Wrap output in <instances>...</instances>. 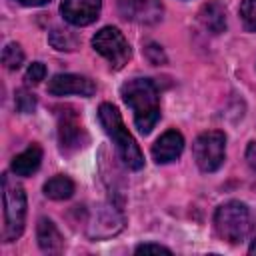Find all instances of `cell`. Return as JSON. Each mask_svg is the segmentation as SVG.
Here are the masks:
<instances>
[{
  "label": "cell",
  "instance_id": "cell-16",
  "mask_svg": "<svg viewBox=\"0 0 256 256\" xmlns=\"http://www.w3.org/2000/svg\"><path fill=\"white\" fill-rule=\"evenodd\" d=\"M44 194L50 200H68L74 194V182L64 174H56L44 184Z\"/></svg>",
  "mask_w": 256,
  "mask_h": 256
},
{
  "label": "cell",
  "instance_id": "cell-8",
  "mask_svg": "<svg viewBox=\"0 0 256 256\" xmlns=\"http://www.w3.org/2000/svg\"><path fill=\"white\" fill-rule=\"evenodd\" d=\"M58 142L64 154H72L86 144V132L76 112L62 110L58 114Z\"/></svg>",
  "mask_w": 256,
  "mask_h": 256
},
{
  "label": "cell",
  "instance_id": "cell-12",
  "mask_svg": "<svg viewBox=\"0 0 256 256\" xmlns=\"http://www.w3.org/2000/svg\"><path fill=\"white\" fill-rule=\"evenodd\" d=\"M184 150V138L180 132L176 130H168L164 132L152 146V158L158 164H168L174 162Z\"/></svg>",
  "mask_w": 256,
  "mask_h": 256
},
{
  "label": "cell",
  "instance_id": "cell-1",
  "mask_svg": "<svg viewBox=\"0 0 256 256\" xmlns=\"http://www.w3.org/2000/svg\"><path fill=\"white\" fill-rule=\"evenodd\" d=\"M122 100L134 112V124L142 134H150L160 118L158 90L148 78H132L120 88Z\"/></svg>",
  "mask_w": 256,
  "mask_h": 256
},
{
  "label": "cell",
  "instance_id": "cell-17",
  "mask_svg": "<svg viewBox=\"0 0 256 256\" xmlns=\"http://www.w3.org/2000/svg\"><path fill=\"white\" fill-rule=\"evenodd\" d=\"M48 42H50L56 50H66V52H70V50H74V48L78 46V38H76L70 30H60V28H54V30L50 32Z\"/></svg>",
  "mask_w": 256,
  "mask_h": 256
},
{
  "label": "cell",
  "instance_id": "cell-3",
  "mask_svg": "<svg viewBox=\"0 0 256 256\" xmlns=\"http://www.w3.org/2000/svg\"><path fill=\"white\" fill-rule=\"evenodd\" d=\"M2 202H4V242H14L20 238L26 222V192L10 176H2Z\"/></svg>",
  "mask_w": 256,
  "mask_h": 256
},
{
  "label": "cell",
  "instance_id": "cell-9",
  "mask_svg": "<svg viewBox=\"0 0 256 256\" xmlns=\"http://www.w3.org/2000/svg\"><path fill=\"white\" fill-rule=\"evenodd\" d=\"M122 18L136 24H156L162 18L160 0H116Z\"/></svg>",
  "mask_w": 256,
  "mask_h": 256
},
{
  "label": "cell",
  "instance_id": "cell-22",
  "mask_svg": "<svg viewBox=\"0 0 256 256\" xmlns=\"http://www.w3.org/2000/svg\"><path fill=\"white\" fill-rule=\"evenodd\" d=\"M146 252H164V254H172L170 248L160 246V244H140V246H136V254H146Z\"/></svg>",
  "mask_w": 256,
  "mask_h": 256
},
{
  "label": "cell",
  "instance_id": "cell-15",
  "mask_svg": "<svg viewBox=\"0 0 256 256\" xmlns=\"http://www.w3.org/2000/svg\"><path fill=\"white\" fill-rule=\"evenodd\" d=\"M198 20H200V24H202L210 34H220V32H224V28H226V10H224V6H222L220 2L210 0V2H206V4L200 8Z\"/></svg>",
  "mask_w": 256,
  "mask_h": 256
},
{
  "label": "cell",
  "instance_id": "cell-20",
  "mask_svg": "<svg viewBox=\"0 0 256 256\" xmlns=\"http://www.w3.org/2000/svg\"><path fill=\"white\" fill-rule=\"evenodd\" d=\"M46 78V66L42 62H32L24 74V80L28 84H40Z\"/></svg>",
  "mask_w": 256,
  "mask_h": 256
},
{
  "label": "cell",
  "instance_id": "cell-7",
  "mask_svg": "<svg viewBox=\"0 0 256 256\" xmlns=\"http://www.w3.org/2000/svg\"><path fill=\"white\" fill-rule=\"evenodd\" d=\"M122 228H124V216L118 208L110 204H96L84 220V230L92 240L112 238Z\"/></svg>",
  "mask_w": 256,
  "mask_h": 256
},
{
  "label": "cell",
  "instance_id": "cell-24",
  "mask_svg": "<svg viewBox=\"0 0 256 256\" xmlns=\"http://www.w3.org/2000/svg\"><path fill=\"white\" fill-rule=\"evenodd\" d=\"M20 4H24V6H44V4H48L50 0H18Z\"/></svg>",
  "mask_w": 256,
  "mask_h": 256
},
{
  "label": "cell",
  "instance_id": "cell-21",
  "mask_svg": "<svg viewBox=\"0 0 256 256\" xmlns=\"http://www.w3.org/2000/svg\"><path fill=\"white\" fill-rule=\"evenodd\" d=\"M16 108H18L20 112H24V114L34 112V108H36V98H34V94H30V92H26V90H18V92H16Z\"/></svg>",
  "mask_w": 256,
  "mask_h": 256
},
{
  "label": "cell",
  "instance_id": "cell-18",
  "mask_svg": "<svg viewBox=\"0 0 256 256\" xmlns=\"http://www.w3.org/2000/svg\"><path fill=\"white\" fill-rule=\"evenodd\" d=\"M24 62V52L20 48V44L16 42H10L6 44V48L2 50V64L8 68V70H18Z\"/></svg>",
  "mask_w": 256,
  "mask_h": 256
},
{
  "label": "cell",
  "instance_id": "cell-10",
  "mask_svg": "<svg viewBox=\"0 0 256 256\" xmlns=\"http://www.w3.org/2000/svg\"><path fill=\"white\" fill-rule=\"evenodd\" d=\"M48 92L52 96H68V94H78V96H92L96 92V84L80 74H56L48 82Z\"/></svg>",
  "mask_w": 256,
  "mask_h": 256
},
{
  "label": "cell",
  "instance_id": "cell-2",
  "mask_svg": "<svg viewBox=\"0 0 256 256\" xmlns=\"http://www.w3.org/2000/svg\"><path fill=\"white\" fill-rule=\"evenodd\" d=\"M98 120L104 128V132L108 134V138L112 140L120 160L130 168V170H140L144 166V156L136 144V140L132 138V134L128 132V128L122 122V116L118 112L116 106L104 102L98 108Z\"/></svg>",
  "mask_w": 256,
  "mask_h": 256
},
{
  "label": "cell",
  "instance_id": "cell-19",
  "mask_svg": "<svg viewBox=\"0 0 256 256\" xmlns=\"http://www.w3.org/2000/svg\"><path fill=\"white\" fill-rule=\"evenodd\" d=\"M240 18L248 32H256V0H242Z\"/></svg>",
  "mask_w": 256,
  "mask_h": 256
},
{
  "label": "cell",
  "instance_id": "cell-23",
  "mask_svg": "<svg viewBox=\"0 0 256 256\" xmlns=\"http://www.w3.org/2000/svg\"><path fill=\"white\" fill-rule=\"evenodd\" d=\"M246 162H248L250 170L256 174V140H254V142H250V144H248V148H246Z\"/></svg>",
  "mask_w": 256,
  "mask_h": 256
},
{
  "label": "cell",
  "instance_id": "cell-11",
  "mask_svg": "<svg viewBox=\"0 0 256 256\" xmlns=\"http://www.w3.org/2000/svg\"><path fill=\"white\" fill-rule=\"evenodd\" d=\"M102 8V0H62L60 12L66 22L72 26H88L92 24Z\"/></svg>",
  "mask_w": 256,
  "mask_h": 256
},
{
  "label": "cell",
  "instance_id": "cell-14",
  "mask_svg": "<svg viewBox=\"0 0 256 256\" xmlns=\"http://www.w3.org/2000/svg\"><path fill=\"white\" fill-rule=\"evenodd\" d=\"M42 162V148L38 144H30L26 150H22L20 154H16L12 158V172L16 176H32Z\"/></svg>",
  "mask_w": 256,
  "mask_h": 256
},
{
  "label": "cell",
  "instance_id": "cell-6",
  "mask_svg": "<svg viewBox=\"0 0 256 256\" xmlns=\"http://www.w3.org/2000/svg\"><path fill=\"white\" fill-rule=\"evenodd\" d=\"M92 46L100 56L108 60L114 70L124 68V64L130 60V44L124 34L114 26L100 28L92 38Z\"/></svg>",
  "mask_w": 256,
  "mask_h": 256
},
{
  "label": "cell",
  "instance_id": "cell-13",
  "mask_svg": "<svg viewBox=\"0 0 256 256\" xmlns=\"http://www.w3.org/2000/svg\"><path fill=\"white\" fill-rule=\"evenodd\" d=\"M36 238H38V246L42 252L46 254H58L62 252L64 246V238L60 234V230L56 228V224L48 218H40L38 226H36Z\"/></svg>",
  "mask_w": 256,
  "mask_h": 256
},
{
  "label": "cell",
  "instance_id": "cell-4",
  "mask_svg": "<svg viewBox=\"0 0 256 256\" xmlns=\"http://www.w3.org/2000/svg\"><path fill=\"white\" fill-rule=\"evenodd\" d=\"M214 228L222 240L230 244H238L246 240V236L252 230V214L244 202L238 200L224 202L214 212Z\"/></svg>",
  "mask_w": 256,
  "mask_h": 256
},
{
  "label": "cell",
  "instance_id": "cell-5",
  "mask_svg": "<svg viewBox=\"0 0 256 256\" xmlns=\"http://www.w3.org/2000/svg\"><path fill=\"white\" fill-rule=\"evenodd\" d=\"M192 154L202 172H216L226 158L224 132H218V130L202 132L192 144Z\"/></svg>",
  "mask_w": 256,
  "mask_h": 256
}]
</instances>
